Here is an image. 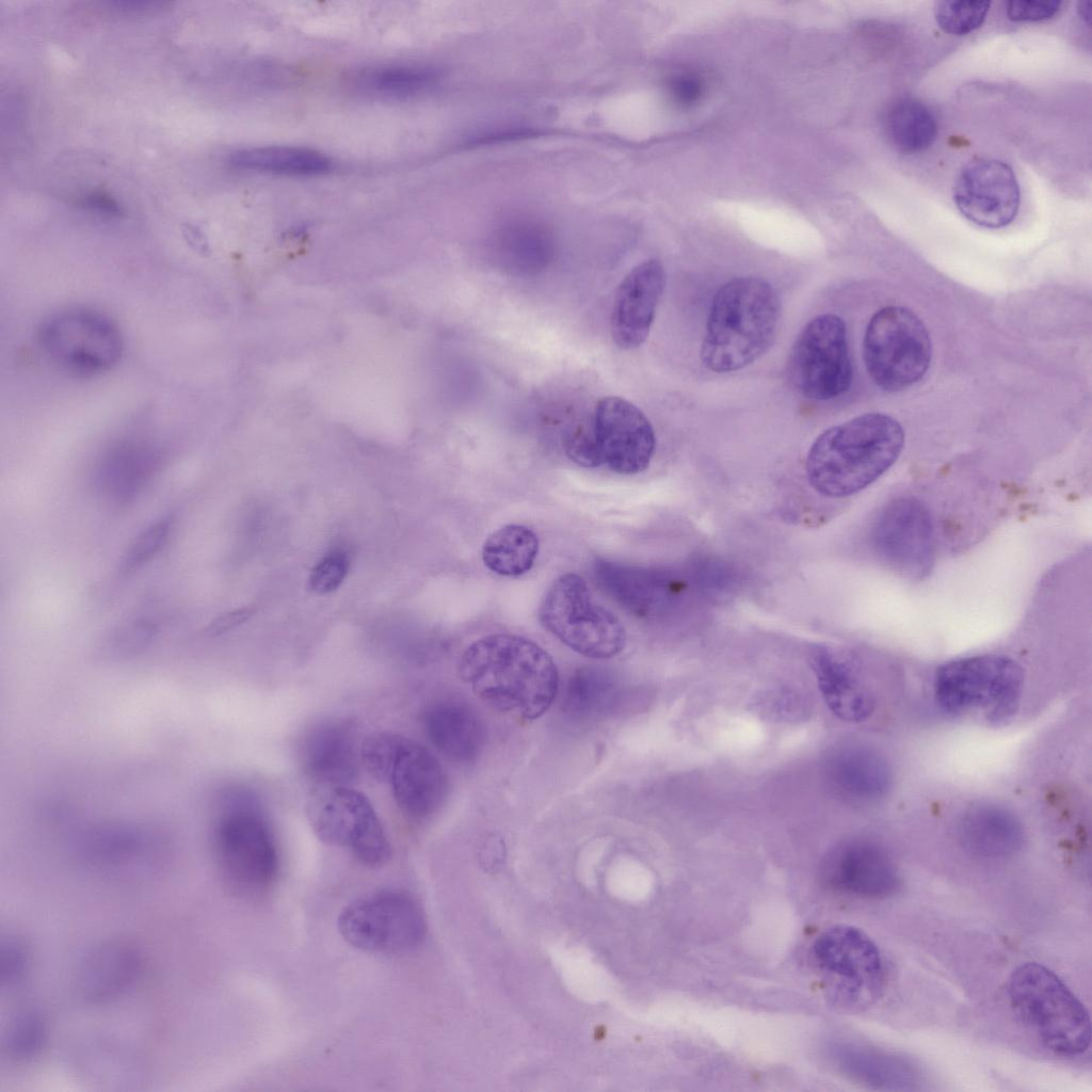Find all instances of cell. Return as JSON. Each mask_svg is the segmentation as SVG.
I'll return each instance as SVG.
<instances>
[{"label":"cell","instance_id":"cell-1","mask_svg":"<svg viewBox=\"0 0 1092 1092\" xmlns=\"http://www.w3.org/2000/svg\"><path fill=\"white\" fill-rule=\"evenodd\" d=\"M459 674L493 709L524 721L539 719L551 706L559 673L540 645L511 633H493L463 653Z\"/></svg>","mask_w":1092,"mask_h":1092},{"label":"cell","instance_id":"cell-2","mask_svg":"<svg viewBox=\"0 0 1092 1092\" xmlns=\"http://www.w3.org/2000/svg\"><path fill=\"white\" fill-rule=\"evenodd\" d=\"M904 430L892 416L867 413L822 432L810 446L805 471L812 487L830 498L851 496L897 461Z\"/></svg>","mask_w":1092,"mask_h":1092},{"label":"cell","instance_id":"cell-3","mask_svg":"<svg viewBox=\"0 0 1092 1092\" xmlns=\"http://www.w3.org/2000/svg\"><path fill=\"white\" fill-rule=\"evenodd\" d=\"M781 314L774 288L759 277H736L714 294L701 347L710 371L740 370L771 347Z\"/></svg>","mask_w":1092,"mask_h":1092},{"label":"cell","instance_id":"cell-4","mask_svg":"<svg viewBox=\"0 0 1092 1092\" xmlns=\"http://www.w3.org/2000/svg\"><path fill=\"white\" fill-rule=\"evenodd\" d=\"M1011 1008L1048 1051L1061 1057L1085 1054L1091 1044L1089 1012L1050 968L1026 962L1008 980Z\"/></svg>","mask_w":1092,"mask_h":1092},{"label":"cell","instance_id":"cell-5","mask_svg":"<svg viewBox=\"0 0 1092 1092\" xmlns=\"http://www.w3.org/2000/svg\"><path fill=\"white\" fill-rule=\"evenodd\" d=\"M1023 680L1022 668L1007 656L968 657L936 671L934 697L948 713H975L989 723L1001 724L1018 708Z\"/></svg>","mask_w":1092,"mask_h":1092},{"label":"cell","instance_id":"cell-6","mask_svg":"<svg viewBox=\"0 0 1092 1092\" xmlns=\"http://www.w3.org/2000/svg\"><path fill=\"white\" fill-rule=\"evenodd\" d=\"M828 998L834 1007L855 1013L874 1005L885 987V967L873 940L848 925L826 929L810 952Z\"/></svg>","mask_w":1092,"mask_h":1092},{"label":"cell","instance_id":"cell-7","mask_svg":"<svg viewBox=\"0 0 1092 1092\" xmlns=\"http://www.w3.org/2000/svg\"><path fill=\"white\" fill-rule=\"evenodd\" d=\"M214 852L228 884L243 895H261L276 879L275 840L261 810L248 796L229 800L215 829Z\"/></svg>","mask_w":1092,"mask_h":1092},{"label":"cell","instance_id":"cell-8","mask_svg":"<svg viewBox=\"0 0 1092 1092\" xmlns=\"http://www.w3.org/2000/svg\"><path fill=\"white\" fill-rule=\"evenodd\" d=\"M539 620L564 645L588 658L614 657L626 644L620 620L595 603L585 580L574 573L553 581L541 601Z\"/></svg>","mask_w":1092,"mask_h":1092},{"label":"cell","instance_id":"cell-9","mask_svg":"<svg viewBox=\"0 0 1092 1092\" xmlns=\"http://www.w3.org/2000/svg\"><path fill=\"white\" fill-rule=\"evenodd\" d=\"M867 372L877 386L895 392L918 383L932 355L930 335L920 318L902 306H887L870 319L863 343Z\"/></svg>","mask_w":1092,"mask_h":1092},{"label":"cell","instance_id":"cell-10","mask_svg":"<svg viewBox=\"0 0 1092 1092\" xmlns=\"http://www.w3.org/2000/svg\"><path fill=\"white\" fill-rule=\"evenodd\" d=\"M307 816L322 842L349 851L368 867L389 861V841L372 804L360 791L350 786L316 787Z\"/></svg>","mask_w":1092,"mask_h":1092},{"label":"cell","instance_id":"cell-11","mask_svg":"<svg viewBox=\"0 0 1092 1092\" xmlns=\"http://www.w3.org/2000/svg\"><path fill=\"white\" fill-rule=\"evenodd\" d=\"M37 339L53 364L77 375H96L112 369L123 352V337L116 324L87 308L51 315L42 323Z\"/></svg>","mask_w":1092,"mask_h":1092},{"label":"cell","instance_id":"cell-12","mask_svg":"<svg viewBox=\"0 0 1092 1092\" xmlns=\"http://www.w3.org/2000/svg\"><path fill=\"white\" fill-rule=\"evenodd\" d=\"M342 937L353 947L378 953H403L425 934L419 904L406 893L383 889L347 905L338 917Z\"/></svg>","mask_w":1092,"mask_h":1092},{"label":"cell","instance_id":"cell-13","mask_svg":"<svg viewBox=\"0 0 1092 1092\" xmlns=\"http://www.w3.org/2000/svg\"><path fill=\"white\" fill-rule=\"evenodd\" d=\"M788 374L797 390L814 400H830L849 389L852 365L841 318L824 314L805 325L790 350Z\"/></svg>","mask_w":1092,"mask_h":1092},{"label":"cell","instance_id":"cell-14","mask_svg":"<svg viewBox=\"0 0 1092 1092\" xmlns=\"http://www.w3.org/2000/svg\"><path fill=\"white\" fill-rule=\"evenodd\" d=\"M593 430L601 464L621 475L645 470L654 455L656 437L646 416L631 402L606 397L595 406Z\"/></svg>","mask_w":1092,"mask_h":1092},{"label":"cell","instance_id":"cell-15","mask_svg":"<svg viewBox=\"0 0 1092 1092\" xmlns=\"http://www.w3.org/2000/svg\"><path fill=\"white\" fill-rule=\"evenodd\" d=\"M820 879L836 892L863 899L889 897L901 884L890 853L865 838L846 840L828 852L820 865Z\"/></svg>","mask_w":1092,"mask_h":1092},{"label":"cell","instance_id":"cell-16","mask_svg":"<svg viewBox=\"0 0 1092 1092\" xmlns=\"http://www.w3.org/2000/svg\"><path fill=\"white\" fill-rule=\"evenodd\" d=\"M874 545L896 571L922 577L934 559V531L929 511L914 498H899L882 511L874 527Z\"/></svg>","mask_w":1092,"mask_h":1092},{"label":"cell","instance_id":"cell-17","mask_svg":"<svg viewBox=\"0 0 1092 1092\" xmlns=\"http://www.w3.org/2000/svg\"><path fill=\"white\" fill-rule=\"evenodd\" d=\"M953 200L970 222L985 228H1001L1017 214L1019 186L1008 163L979 158L962 168L953 188Z\"/></svg>","mask_w":1092,"mask_h":1092},{"label":"cell","instance_id":"cell-18","mask_svg":"<svg viewBox=\"0 0 1092 1092\" xmlns=\"http://www.w3.org/2000/svg\"><path fill=\"white\" fill-rule=\"evenodd\" d=\"M394 799L410 820L423 822L437 814L448 794V778L438 759L405 737L388 774Z\"/></svg>","mask_w":1092,"mask_h":1092},{"label":"cell","instance_id":"cell-19","mask_svg":"<svg viewBox=\"0 0 1092 1092\" xmlns=\"http://www.w3.org/2000/svg\"><path fill=\"white\" fill-rule=\"evenodd\" d=\"M664 286L665 271L656 259L639 263L621 282L611 312V334L619 348L636 349L646 340Z\"/></svg>","mask_w":1092,"mask_h":1092},{"label":"cell","instance_id":"cell-20","mask_svg":"<svg viewBox=\"0 0 1092 1092\" xmlns=\"http://www.w3.org/2000/svg\"><path fill=\"white\" fill-rule=\"evenodd\" d=\"M301 760L316 787L349 786L356 780L362 764L353 723L330 719L312 726L303 739Z\"/></svg>","mask_w":1092,"mask_h":1092},{"label":"cell","instance_id":"cell-21","mask_svg":"<svg viewBox=\"0 0 1092 1092\" xmlns=\"http://www.w3.org/2000/svg\"><path fill=\"white\" fill-rule=\"evenodd\" d=\"M828 1051L842 1075L871 1089L912 1091L924 1082L919 1065L895 1051L854 1041L834 1042Z\"/></svg>","mask_w":1092,"mask_h":1092},{"label":"cell","instance_id":"cell-22","mask_svg":"<svg viewBox=\"0 0 1092 1092\" xmlns=\"http://www.w3.org/2000/svg\"><path fill=\"white\" fill-rule=\"evenodd\" d=\"M422 723L432 745L452 761L471 762L482 750L483 724L476 711L460 700L443 698L430 704Z\"/></svg>","mask_w":1092,"mask_h":1092},{"label":"cell","instance_id":"cell-23","mask_svg":"<svg viewBox=\"0 0 1092 1092\" xmlns=\"http://www.w3.org/2000/svg\"><path fill=\"white\" fill-rule=\"evenodd\" d=\"M961 846L971 855L1006 858L1017 853L1025 840L1017 817L996 804H977L964 812L958 824Z\"/></svg>","mask_w":1092,"mask_h":1092},{"label":"cell","instance_id":"cell-24","mask_svg":"<svg viewBox=\"0 0 1092 1092\" xmlns=\"http://www.w3.org/2000/svg\"><path fill=\"white\" fill-rule=\"evenodd\" d=\"M140 969V958L124 942H108L92 949L77 974L79 994L92 1002H103L123 994Z\"/></svg>","mask_w":1092,"mask_h":1092},{"label":"cell","instance_id":"cell-25","mask_svg":"<svg viewBox=\"0 0 1092 1092\" xmlns=\"http://www.w3.org/2000/svg\"><path fill=\"white\" fill-rule=\"evenodd\" d=\"M812 665L823 700L836 717L862 722L872 713V695L845 660L820 647L813 653Z\"/></svg>","mask_w":1092,"mask_h":1092},{"label":"cell","instance_id":"cell-26","mask_svg":"<svg viewBox=\"0 0 1092 1092\" xmlns=\"http://www.w3.org/2000/svg\"><path fill=\"white\" fill-rule=\"evenodd\" d=\"M835 788L847 799L873 802L887 793L892 785V771L885 758L865 746H846L835 753L830 762Z\"/></svg>","mask_w":1092,"mask_h":1092},{"label":"cell","instance_id":"cell-27","mask_svg":"<svg viewBox=\"0 0 1092 1092\" xmlns=\"http://www.w3.org/2000/svg\"><path fill=\"white\" fill-rule=\"evenodd\" d=\"M228 163L238 170L292 176L321 175L333 166V162L324 154L296 146L240 149L230 155Z\"/></svg>","mask_w":1092,"mask_h":1092},{"label":"cell","instance_id":"cell-28","mask_svg":"<svg viewBox=\"0 0 1092 1092\" xmlns=\"http://www.w3.org/2000/svg\"><path fill=\"white\" fill-rule=\"evenodd\" d=\"M539 549V537L533 530L523 525H507L486 539L482 561L495 574L518 577L532 568Z\"/></svg>","mask_w":1092,"mask_h":1092},{"label":"cell","instance_id":"cell-29","mask_svg":"<svg viewBox=\"0 0 1092 1092\" xmlns=\"http://www.w3.org/2000/svg\"><path fill=\"white\" fill-rule=\"evenodd\" d=\"M884 128L892 146L902 154H916L927 149L937 134L934 112L916 98L896 100L886 112Z\"/></svg>","mask_w":1092,"mask_h":1092},{"label":"cell","instance_id":"cell-30","mask_svg":"<svg viewBox=\"0 0 1092 1092\" xmlns=\"http://www.w3.org/2000/svg\"><path fill=\"white\" fill-rule=\"evenodd\" d=\"M440 71L418 63H389L363 68L354 78L357 87L369 94L406 98L434 86Z\"/></svg>","mask_w":1092,"mask_h":1092},{"label":"cell","instance_id":"cell-31","mask_svg":"<svg viewBox=\"0 0 1092 1092\" xmlns=\"http://www.w3.org/2000/svg\"><path fill=\"white\" fill-rule=\"evenodd\" d=\"M617 697L619 685L610 674L596 668H583L568 678L562 709L573 719L587 720L610 710Z\"/></svg>","mask_w":1092,"mask_h":1092},{"label":"cell","instance_id":"cell-32","mask_svg":"<svg viewBox=\"0 0 1092 1092\" xmlns=\"http://www.w3.org/2000/svg\"><path fill=\"white\" fill-rule=\"evenodd\" d=\"M989 1H937L934 17L940 28L951 35H966L984 21Z\"/></svg>","mask_w":1092,"mask_h":1092},{"label":"cell","instance_id":"cell-33","mask_svg":"<svg viewBox=\"0 0 1092 1092\" xmlns=\"http://www.w3.org/2000/svg\"><path fill=\"white\" fill-rule=\"evenodd\" d=\"M173 519L165 516L144 529L129 545L121 562V573L129 575L158 555L168 541Z\"/></svg>","mask_w":1092,"mask_h":1092},{"label":"cell","instance_id":"cell-34","mask_svg":"<svg viewBox=\"0 0 1092 1092\" xmlns=\"http://www.w3.org/2000/svg\"><path fill=\"white\" fill-rule=\"evenodd\" d=\"M44 1027L38 1015L21 1011L12 1018L5 1038L7 1056L16 1061L32 1058L41 1048Z\"/></svg>","mask_w":1092,"mask_h":1092},{"label":"cell","instance_id":"cell-35","mask_svg":"<svg viewBox=\"0 0 1092 1092\" xmlns=\"http://www.w3.org/2000/svg\"><path fill=\"white\" fill-rule=\"evenodd\" d=\"M405 737L381 732L367 737L360 745L362 765L379 782H387L388 774Z\"/></svg>","mask_w":1092,"mask_h":1092},{"label":"cell","instance_id":"cell-36","mask_svg":"<svg viewBox=\"0 0 1092 1092\" xmlns=\"http://www.w3.org/2000/svg\"><path fill=\"white\" fill-rule=\"evenodd\" d=\"M157 624L148 617H136L119 624L108 637L107 644L114 653L127 655L144 648L155 637Z\"/></svg>","mask_w":1092,"mask_h":1092},{"label":"cell","instance_id":"cell-37","mask_svg":"<svg viewBox=\"0 0 1092 1092\" xmlns=\"http://www.w3.org/2000/svg\"><path fill=\"white\" fill-rule=\"evenodd\" d=\"M349 571V559L340 551L325 555L311 569L309 589L317 594L335 591L344 580Z\"/></svg>","mask_w":1092,"mask_h":1092},{"label":"cell","instance_id":"cell-38","mask_svg":"<svg viewBox=\"0 0 1092 1092\" xmlns=\"http://www.w3.org/2000/svg\"><path fill=\"white\" fill-rule=\"evenodd\" d=\"M564 450L567 456L583 467L601 465L592 421L589 425H578L564 437Z\"/></svg>","mask_w":1092,"mask_h":1092},{"label":"cell","instance_id":"cell-39","mask_svg":"<svg viewBox=\"0 0 1092 1092\" xmlns=\"http://www.w3.org/2000/svg\"><path fill=\"white\" fill-rule=\"evenodd\" d=\"M1062 4L1061 1H1009L1006 13L1013 21H1043L1057 15Z\"/></svg>","mask_w":1092,"mask_h":1092},{"label":"cell","instance_id":"cell-40","mask_svg":"<svg viewBox=\"0 0 1092 1092\" xmlns=\"http://www.w3.org/2000/svg\"><path fill=\"white\" fill-rule=\"evenodd\" d=\"M668 87L673 100L680 107L693 106L703 92L702 79L692 71L674 74L668 82Z\"/></svg>","mask_w":1092,"mask_h":1092},{"label":"cell","instance_id":"cell-41","mask_svg":"<svg viewBox=\"0 0 1092 1092\" xmlns=\"http://www.w3.org/2000/svg\"><path fill=\"white\" fill-rule=\"evenodd\" d=\"M1 956V980L11 986L23 975L27 953L20 942L9 938L2 946Z\"/></svg>","mask_w":1092,"mask_h":1092},{"label":"cell","instance_id":"cell-42","mask_svg":"<svg viewBox=\"0 0 1092 1092\" xmlns=\"http://www.w3.org/2000/svg\"><path fill=\"white\" fill-rule=\"evenodd\" d=\"M255 612L256 608L252 606L225 612L206 626L205 633L209 637L223 635L250 620Z\"/></svg>","mask_w":1092,"mask_h":1092},{"label":"cell","instance_id":"cell-43","mask_svg":"<svg viewBox=\"0 0 1092 1092\" xmlns=\"http://www.w3.org/2000/svg\"><path fill=\"white\" fill-rule=\"evenodd\" d=\"M1090 2H1079L1078 13L1080 17L1089 25L1090 23Z\"/></svg>","mask_w":1092,"mask_h":1092}]
</instances>
